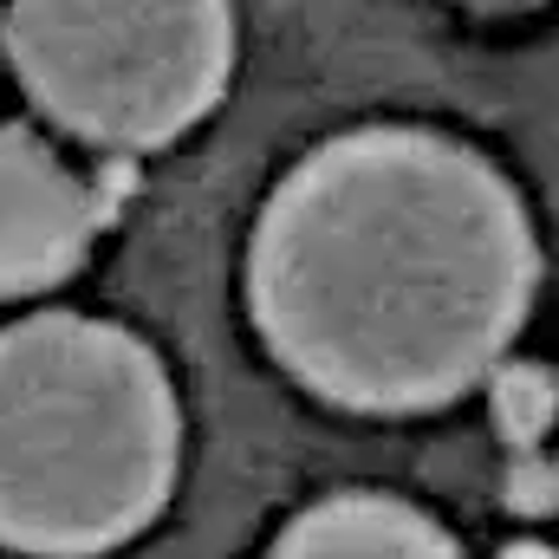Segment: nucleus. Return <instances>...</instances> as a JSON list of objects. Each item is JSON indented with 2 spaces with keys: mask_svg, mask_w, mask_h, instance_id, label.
Wrapping results in <instances>:
<instances>
[{
  "mask_svg": "<svg viewBox=\"0 0 559 559\" xmlns=\"http://www.w3.org/2000/svg\"><path fill=\"white\" fill-rule=\"evenodd\" d=\"M182 404L169 365L118 319L0 325V547L98 559L169 508Z\"/></svg>",
  "mask_w": 559,
  "mask_h": 559,
  "instance_id": "nucleus-2",
  "label": "nucleus"
},
{
  "mask_svg": "<svg viewBox=\"0 0 559 559\" xmlns=\"http://www.w3.org/2000/svg\"><path fill=\"white\" fill-rule=\"evenodd\" d=\"M508 501H514L521 514H547V508H559V468H547V462H521Z\"/></svg>",
  "mask_w": 559,
  "mask_h": 559,
  "instance_id": "nucleus-7",
  "label": "nucleus"
},
{
  "mask_svg": "<svg viewBox=\"0 0 559 559\" xmlns=\"http://www.w3.org/2000/svg\"><path fill=\"white\" fill-rule=\"evenodd\" d=\"M111 202L118 195L98 176L66 163L46 138L0 124V299L59 286L92 254Z\"/></svg>",
  "mask_w": 559,
  "mask_h": 559,
  "instance_id": "nucleus-4",
  "label": "nucleus"
},
{
  "mask_svg": "<svg viewBox=\"0 0 559 559\" xmlns=\"http://www.w3.org/2000/svg\"><path fill=\"white\" fill-rule=\"evenodd\" d=\"M521 189L429 124H358L306 150L248 241V312L274 365L365 417L442 411L501 371L534 312Z\"/></svg>",
  "mask_w": 559,
  "mask_h": 559,
  "instance_id": "nucleus-1",
  "label": "nucleus"
},
{
  "mask_svg": "<svg viewBox=\"0 0 559 559\" xmlns=\"http://www.w3.org/2000/svg\"><path fill=\"white\" fill-rule=\"evenodd\" d=\"M559 417V378L547 365H501L495 371V423L514 449H534Z\"/></svg>",
  "mask_w": 559,
  "mask_h": 559,
  "instance_id": "nucleus-6",
  "label": "nucleus"
},
{
  "mask_svg": "<svg viewBox=\"0 0 559 559\" xmlns=\"http://www.w3.org/2000/svg\"><path fill=\"white\" fill-rule=\"evenodd\" d=\"M267 559H462L455 534L404 495L345 488L286 521Z\"/></svg>",
  "mask_w": 559,
  "mask_h": 559,
  "instance_id": "nucleus-5",
  "label": "nucleus"
},
{
  "mask_svg": "<svg viewBox=\"0 0 559 559\" xmlns=\"http://www.w3.org/2000/svg\"><path fill=\"white\" fill-rule=\"evenodd\" d=\"M0 59L26 98L98 150H163L235 79L228 7H13Z\"/></svg>",
  "mask_w": 559,
  "mask_h": 559,
  "instance_id": "nucleus-3",
  "label": "nucleus"
}]
</instances>
